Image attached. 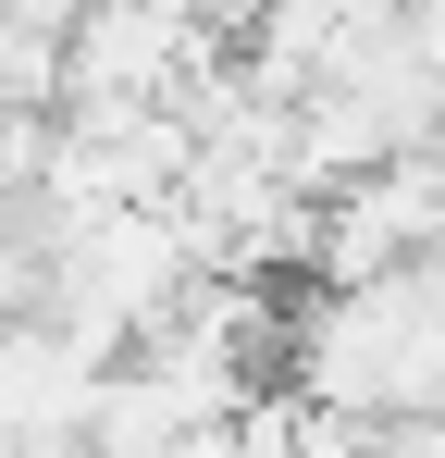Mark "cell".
<instances>
[{"label": "cell", "instance_id": "1", "mask_svg": "<svg viewBox=\"0 0 445 458\" xmlns=\"http://www.w3.org/2000/svg\"><path fill=\"white\" fill-rule=\"evenodd\" d=\"M99 384L112 360L99 347H74L63 322H0V446H87V421H99Z\"/></svg>", "mask_w": 445, "mask_h": 458}]
</instances>
